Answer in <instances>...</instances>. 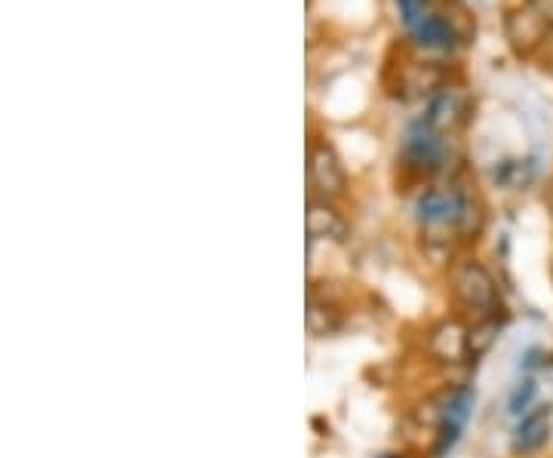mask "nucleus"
I'll list each match as a JSON object with an SVG mask.
<instances>
[{
	"label": "nucleus",
	"instance_id": "9",
	"mask_svg": "<svg viewBox=\"0 0 553 458\" xmlns=\"http://www.w3.org/2000/svg\"><path fill=\"white\" fill-rule=\"evenodd\" d=\"M550 425H553V409L550 406H535L532 412H526L517 434H514V452L517 455H532L541 446H547L550 440Z\"/></svg>",
	"mask_w": 553,
	"mask_h": 458
},
{
	"label": "nucleus",
	"instance_id": "17",
	"mask_svg": "<svg viewBox=\"0 0 553 458\" xmlns=\"http://www.w3.org/2000/svg\"><path fill=\"white\" fill-rule=\"evenodd\" d=\"M544 47H547V68L553 71V31H550V37H547V44H544Z\"/></svg>",
	"mask_w": 553,
	"mask_h": 458
},
{
	"label": "nucleus",
	"instance_id": "13",
	"mask_svg": "<svg viewBox=\"0 0 553 458\" xmlns=\"http://www.w3.org/2000/svg\"><path fill=\"white\" fill-rule=\"evenodd\" d=\"M498 332H501V323H498L495 314H492V317H480V320L474 323V329H471V354H474V357L486 354V351L495 345Z\"/></svg>",
	"mask_w": 553,
	"mask_h": 458
},
{
	"label": "nucleus",
	"instance_id": "16",
	"mask_svg": "<svg viewBox=\"0 0 553 458\" xmlns=\"http://www.w3.org/2000/svg\"><path fill=\"white\" fill-rule=\"evenodd\" d=\"M529 4L550 22V28H553V0H529Z\"/></svg>",
	"mask_w": 553,
	"mask_h": 458
},
{
	"label": "nucleus",
	"instance_id": "10",
	"mask_svg": "<svg viewBox=\"0 0 553 458\" xmlns=\"http://www.w3.org/2000/svg\"><path fill=\"white\" fill-rule=\"evenodd\" d=\"M409 34L415 37V44L424 47V50L449 53V50L458 47V31H455V25L446 16H428L418 28H412Z\"/></svg>",
	"mask_w": 553,
	"mask_h": 458
},
{
	"label": "nucleus",
	"instance_id": "15",
	"mask_svg": "<svg viewBox=\"0 0 553 458\" xmlns=\"http://www.w3.org/2000/svg\"><path fill=\"white\" fill-rule=\"evenodd\" d=\"M532 394H535V382H532V379H526V382H523V385L517 388L514 400H510V412H523V409L529 406Z\"/></svg>",
	"mask_w": 553,
	"mask_h": 458
},
{
	"label": "nucleus",
	"instance_id": "5",
	"mask_svg": "<svg viewBox=\"0 0 553 458\" xmlns=\"http://www.w3.org/2000/svg\"><path fill=\"white\" fill-rule=\"evenodd\" d=\"M467 111H471V96H467L461 87H443L440 93H434L428 99V111H424L421 120L446 136L467 120Z\"/></svg>",
	"mask_w": 553,
	"mask_h": 458
},
{
	"label": "nucleus",
	"instance_id": "14",
	"mask_svg": "<svg viewBox=\"0 0 553 458\" xmlns=\"http://www.w3.org/2000/svg\"><path fill=\"white\" fill-rule=\"evenodd\" d=\"M397 7H400L403 25H406L409 31L418 28L424 19H428V0H397Z\"/></svg>",
	"mask_w": 553,
	"mask_h": 458
},
{
	"label": "nucleus",
	"instance_id": "7",
	"mask_svg": "<svg viewBox=\"0 0 553 458\" xmlns=\"http://www.w3.org/2000/svg\"><path fill=\"white\" fill-rule=\"evenodd\" d=\"M446 74L437 62H412L400 71V83H397V90L394 96L400 99H418V96H434L446 87Z\"/></svg>",
	"mask_w": 553,
	"mask_h": 458
},
{
	"label": "nucleus",
	"instance_id": "6",
	"mask_svg": "<svg viewBox=\"0 0 553 458\" xmlns=\"http://www.w3.org/2000/svg\"><path fill=\"white\" fill-rule=\"evenodd\" d=\"M449 154V145H446V136L437 133L434 127H428L424 120L412 123V130L406 133V145H403V157L412 163V166H440Z\"/></svg>",
	"mask_w": 553,
	"mask_h": 458
},
{
	"label": "nucleus",
	"instance_id": "12",
	"mask_svg": "<svg viewBox=\"0 0 553 458\" xmlns=\"http://www.w3.org/2000/svg\"><path fill=\"white\" fill-rule=\"evenodd\" d=\"M495 182L507 185V188H523L532 179V163L529 160H504L501 166H495Z\"/></svg>",
	"mask_w": 553,
	"mask_h": 458
},
{
	"label": "nucleus",
	"instance_id": "11",
	"mask_svg": "<svg viewBox=\"0 0 553 458\" xmlns=\"http://www.w3.org/2000/svg\"><path fill=\"white\" fill-rule=\"evenodd\" d=\"M338 323H342V317H338V311L329 305V302H320V299H308V332L311 336H329V332L338 329Z\"/></svg>",
	"mask_w": 553,
	"mask_h": 458
},
{
	"label": "nucleus",
	"instance_id": "2",
	"mask_svg": "<svg viewBox=\"0 0 553 458\" xmlns=\"http://www.w3.org/2000/svg\"><path fill=\"white\" fill-rule=\"evenodd\" d=\"M308 185L323 200H332L338 194H345L348 173H345V166H342V157L332 151V145L314 142L308 148Z\"/></svg>",
	"mask_w": 553,
	"mask_h": 458
},
{
	"label": "nucleus",
	"instance_id": "4",
	"mask_svg": "<svg viewBox=\"0 0 553 458\" xmlns=\"http://www.w3.org/2000/svg\"><path fill=\"white\" fill-rule=\"evenodd\" d=\"M428 354L440 363H461L471 357V329H467L461 320H440L431 326L428 332Z\"/></svg>",
	"mask_w": 553,
	"mask_h": 458
},
{
	"label": "nucleus",
	"instance_id": "3",
	"mask_svg": "<svg viewBox=\"0 0 553 458\" xmlns=\"http://www.w3.org/2000/svg\"><path fill=\"white\" fill-rule=\"evenodd\" d=\"M550 22L532 7V4H523L520 10H514L507 19H504V34H507V44L514 47L517 56H529L535 50H541L550 37Z\"/></svg>",
	"mask_w": 553,
	"mask_h": 458
},
{
	"label": "nucleus",
	"instance_id": "1",
	"mask_svg": "<svg viewBox=\"0 0 553 458\" xmlns=\"http://www.w3.org/2000/svg\"><path fill=\"white\" fill-rule=\"evenodd\" d=\"M449 283H452V296L461 308L474 311L477 320L480 317H492L495 308H498V283L495 277L489 274V268L477 259H461L455 262L452 274H449Z\"/></svg>",
	"mask_w": 553,
	"mask_h": 458
},
{
	"label": "nucleus",
	"instance_id": "8",
	"mask_svg": "<svg viewBox=\"0 0 553 458\" xmlns=\"http://www.w3.org/2000/svg\"><path fill=\"white\" fill-rule=\"evenodd\" d=\"M305 225H308L311 240H329V243L348 240V222L329 200H308Z\"/></svg>",
	"mask_w": 553,
	"mask_h": 458
},
{
	"label": "nucleus",
	"instance_id": "18",
	"mask_svg": "<svg viewBox=\"0 0 553 458\" xmlns=\"http://www.w3.org/2000/svg\"><path fill=\"white\" fill-rule=\"evenodd\" d=\"M381 458H397V455H381Z\"/></svg>",
	"mask_w": 553,
	"mask_h": 458
}]
</instances>
